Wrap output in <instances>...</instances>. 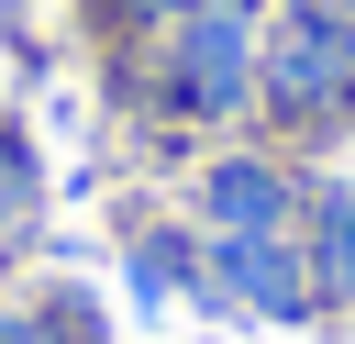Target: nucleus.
<instances>
[{
    "label": "nucleus",
    "instance_id": "obj_8",
    "mask_svg": "<svg viewBox=\"0 0 355 344\" xmlns=\"http://www.w3.org/2000/svg\"><path fill=\"white\" fill-rule=\"evenodd\" d=\"M33 211H44V166H33V133H22V122H0V244H22V233H33Z\"/></svg>",
    "mask_w": 355,
    "mask_h": 344
},
{
    "label": "nucleus",
    "instance_id": "obj_1",
    "mask_svg": "<svg viewBox=\"0 0 355 344\" xmlns=\"http://www.w3.org/2000/svg\"><path fill=\"white\" fill-rule=\"evenodd\" d=\"M255 111L288 144H322L355 122V22L333 0H266L255 33Z\"/></svg>",
    "mask_w": 355,
    "mask_h": 344
},
{
    "label": "nucleus",
    "instance_id": "obj_2",
    "mask_svg": "<svg viewBox=\"0 0 355 344\" xmlns=\"http://www.w3.org/2000/svg\"><path fill=\"white\" fill-rule=\"evenodd\" d=\"M255 33L266 0H189L144 33V89L166 122H244L255 111Z\"/></svg>",
    "mask_w": 355,
    "mask_h": 344
},
{
    "label": "nucleus",
    "instance_id": "obj_10",
    "mask_svg": "<svg viewBox=\"0 0 355 344\" xmlns=\"http://www.w3.org/2000/svg\"><path fill=\"white\" fill-rule=\"evenodd\" d=\"M333 11H344V22H355V0H333Z\"/></svg>",
    "mask_w": 355,
    "mask_h": 344
},
{
    "label": "nucleus",
    "instance_id": "obj_4",
    "mask_svg": "<svg viewBox=\"0 0 355 344\" xmlns=\"http://www.w3.org/2000/svg\"><path fill=\"white\" fill-rule=\"evenodd\" d=\"M189 211H200V233H300V178H288V155H266V144H233V155H211L200 166V189H189Z\"/></svg>",
    "mask_w": 355,
    "mask_h": 344
},
{
    "label": "nucleus",
    "instance_id": "obj_3",
    "mask_svg": "<svg viewBox=\"0 0 355 344\" xmlns=\"http://www.w3.org/2000/svg\"><path fill=\"white\" fill-rule=\"evenodd\" d=\"M200 300L233 322H277V333L322 322V277L300 233H200Z\"/></svg>",
    "mask_w": 355,
    "mask_h": 344
},
{
    "label": "nucleus",
    "instance_id": "obj_6",
    "mask_svg": "<svg viewBox=\"0 0 355 344\" xmlns=\"http://www.w3.org/2000/svg\"><path fill=\"white\" fill-rule=\"evenodd\" d=\"M122 277H133V300H200V233L144 222V233L122 244Z\"/></svg>",
    "mask_w": 355,
    "mask_h": 344
},
{
    "label": "nucleus",
    "instance_id": "obj_7",
    "mask_svg": "<svg viewBox=\"0 0 355 344\" xmlns=\"http://www.w3.org/2000/svg\"><path fill=\"white\" fill-rule=\"evenodd\" d=\"M0 344H100V300H78V289L11 300V311H0Z\"/></svg>",
    "mask_w": 355,
    "mask_h": 344
},
{
    "label": "nucleus",
    "instance_id": "obj_5",
    "mask_svg": "<svg viewBox=\"0 0 355 344\" xmlns=\"http://www.w3.org/2000/svg\"><path fill=\"white\" fill-rule=\"evenodd\" d=\"M300 244H311V277H322V311H355V178L311 189V211H300Z\"/></svg>",
    "mask_w": 355,
    "mask_h": 344
},
{
    "label": "nucleus",
    "instance_id": "obj_9",
    "mask_svg": "<svg viewBox=\"0 0 355 344\" xmlns=\"http://www.w3.org/2000/svg\"><path fill=\"white\" fill-rule=\"evenodd\" d=\"M89 22H111V33H155L166 11H189V0H78Z\"/></svg>",
    "mask_w": 355,
    "mask_h": 344
}]
</instances>
